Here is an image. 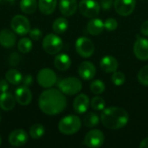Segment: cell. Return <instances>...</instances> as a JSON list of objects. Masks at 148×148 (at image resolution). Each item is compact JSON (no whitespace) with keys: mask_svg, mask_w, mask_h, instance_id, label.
Returning a JSON list of instances; mask_svg holds the SVG:
<instances>
[{"mask_svg":"<svg viewBox=\"0 0 148 148\" xmlns=\"http://www.w3.org/2000/svg\"><path fill=\"white\" fill-rule=\"evenodd\" d=\"M45 133L44 127L41 124H34L29 128V135L32 139L37 140L43 136Z\"/></svg>","mask_w":148,"mask_h":148,"instance_id":"f1b7e54d","label":"cell"},{"mask_svg":"<svg viewBox=\"0 0 148 148\" xmlns=\"http://www.w3.org/2000/svg\"><path fill=\"white\" fill-rule=\"evenodd\" d=\"M16 42V36L14 31L4 29L0 31V44L4 48H12Z\"/></svg>","mask_w":148,"mask_h":148,"instance_id":"ac0fdd59","label":"cell"},{"mask_svg":"<svg viewBox=\"0 0 148 148\" xmlns=\"http://www.w3.org/2000/svg\"><path fill=\"white\" fill-rule=\"evenodd\" d=\"M140 32L144 35V36H148V20L145 21L141 27H140Z\"/></svg>","mask_w":148,"mask_h":148,"instance_id":"ab89813d","label":"cell"},{"mask_svg":"<svg viewBox=\"0 0 148 148\" xmlns=\"http://www.w3.org/2000/svg\"><path fill=\"white\" fill-rule=\"evenodd\" d=\"M29 36L32 40L34 41H38L41 36H42V31L38 29V28H34V29H31L29 32Z\"/></svg>","mask_w":148,"mask_h":148,"instance_id":"e575fe53","label":"cell"},{"mask_svg":"<svg viewBox=\"0 0 148 148\" xmlns=\"http://www.w3.org/2000/svg\"><path fill=\"white\" fill-rule=\"evenodd\" d=\"M129 120L127 112L121 108L110 107L105 108L101 115V121L108 129L117 130L124 127Z\"/></svg>","mask_w":148,"mask_h":148,"instance_id":"7a4b0ae2","label":"cell"},{"mask_svg":"<svg viewBox=\"0 0 148 148\" xmlns=\"http://www.w3.org/2000/svg\"><path fill=\"white\" fill-rule=\"evenodd\" d=\"M140 148H148V138L144 139L141 143L140 144Z\"/></svg>","mask_w":148,"mask_h":148,"instance_id":"60d3db41","label":"cell"},{"mask_svg":"<svg viewBox=\"0 0 148 148\" xmlns=\"http://www.w3.org/2000/svg\"><path fill=\"white\" fill-rule=\"evenodd\" d=\"M54 65L60 71H66L71 66V59L67 54H59L54 60Z\"/></svg>","mask_w":148,"mask_h":148,"instance_id":"44dd1931","label":"cell"},{"mask_svg":"<svg viewBox=\"0 0 148 148\" xmlns=\"http://www.w3.org/2000/svg\"><path fill=\"white\" fill-rule=\"evenodd\" d=\"M105 136L99 129H93L89 131L84 138V144L90 148H97L101 147L104 143Z\"/></svg>","mask_w":148,"mask_h":148,"instance_id":"30bf717a","label":"cell"},{"mask_svg":"<svg viewBox=\"0 0 148 148\" xmlns=\"http://www.w3.org/2000/svg\"><path fill=\"white\" fill-rule=\"evenodd\" d=\"M90 90L95 95H101L105 91V84L101 80H95L90 84Z\"/></svg>","mask_w":148,"mask_h":148,"instance_id":"f546056e","label":"cell"},{"mask_svg":"<svg viewBox=\"0 0 148 148\" xmlns=\"http://www.w3.org/2000/svg\"><path fill=\"white\" fill-rule=\"evenodd\" d=\"M63 47L62 40L56 34H49L42 40V48L49 55L59 53Z\"/></svg>","mask_w":148,"mask_h":148,"instance_id":"5b68a950","label":"cell"},{"mask_svg":"<svg viewBox=\"0 0 148 148\" xmlns=\"http://www.w3.org/2000/svg\"><path fill=\"white\" fill-rule=\"evenodd\" d=\"M82 127L81 119L76 115H68L63 117L59 124V131L65 135H72L77 133Z\"/></svg>","mask_w":148,"mask_h":148,"instance_id":"3957f363","label":"cell"},{"mask_svg":"<svg viewBox=\"0 0 148 148\" xmlns=\"http://www.w3.org/2000/svg\"><path fill=\"white\" fill-rule=\"evenodd\" d=\"M58 88L64 95H74L82 90V84L76 77H67L59 82Z\"/></svg>","mask_w":148,"mask_h":148,"instance_id":"277c9868","label":"cell"},{"mask_svg":"<svg viewBox=\"0 0 148 148\" xmlns=\"http://www.w3.org/2000/svg\"><path fill=\"white\" fill-rule=\"evenodd\" d=\"M89 106V98L84 94H80L75 97L73 102V108L75 113L82 114L86 113Z\"/></svg>","mask_w":148,"mask_h":148,"instance_id":"2e32d148","label":"cell"},{"mask_svg":"<svg viewBox=\"0 0 148 148\" xmlns=\"http://www.w3.org/2000/svg\"><path fill=\"white\" fill-rule=\"evenodd\" d=\"M106 102L102 97L100 96H95L91 100V107L93 109L96 111H101L105 109Z\"/></svg>","mask_w":148,"mask_h":148,"instance_id":"4dcf8cb0","label":"cell"},{"mask_svg":"<svg viewBox=\"0 0 148 148\" xmlns=\"http://www.w3.org/2000/svg\"><path fill=\"white\" fill-rule=\"evenodd\" d=\"M5 79L12 85H19L23 81L22 74L16 69H10L5 74Z\"/></svg>","mask_w":148,"mask_h":148,"instance_id":"cb8c5ba5","label":"cell"},{"mask_svg":"<svg viewBox=\"0 0 148 148\" xmlns=\"http://www.w3.org/2000/svg\"><path fill=\"white\" fill-rule=\"evenodd\" d=\"M12 30L20 36H25L30 30V23L29 19L23 15H16L10 21Z\"/></svg>","mask_w":148,"mask_h":148,"instance_id":"8992f818","label":"cell"},{"mask_svg":"<svg viewBox=\"0 0 148 148\" xmlns=\"http://www.w3.org/2000/svg\"><path fill=\"white\" fill-rule=\"evenodd\" d=\"M101 69L107 73H114L118 69V62L112 56H103L100 61Z\"/></svg>","mask_w":148,"mask_h":148,"instance_id":"d6986e66","label":"cell"},{"mask_svg":"<svg viewBox=\"0 0 148 148\" xmlns=\"http://www.w3.org/2000/svg\"><path fill=\"white\" fill-rule=\"evenodd\" d=\"M38 106L47 115H56L62 113L67 106V99L59 89L47 88L39 96Z\"/></svg>","mask_w":148,"mask_h":148,"instance_id":"6da1fadb","label":"cell"},{"mask_svg":"<svg viewBox=\"0 0 148 148\" xmlns=\"http://www.w3.org/2000/svg\"><path fill=\"white\" fill-rule=\"evenodd\" d=\"M36 80H37L38 84L42 88H49L56 84L57 81V76H56V74L52 69H42L38 72Z\"/></svg>","mask_w":148,"mask_h":148,"instance_id":"9c48e42d","label":"cell"},{"mask_svg":"<svg viewBox=\"0 0 148 148\" xmlns=\"http://www.w3.org/2000/svg\"><path fill=\"white\" fill-rule=\"evenodd\" d=\"M20 58H21V57H20L16 53H13V54L10 56V59H9L10 64L11 66H16V65L19 63V62H20Z\"/></svg>","mask_w":148,"mask_h":148,"instance_id":"d590c367","label":"cell"},{"mask_svg":"<svg viewBox=\"0 0 148 148\" xmlns=\"http://www.w3.org/2000/svg\"><path fill=\"white\" fill-rule=\"evenodd\" d=\"M39 10L44 15L52 14L56 7L57 0H39L38 1Z\"/></svg>","mask_w":148,"mask_h":148,"instance_id":"603a6c76","label":"cell"},{"mask_svg":"<svg viewBox=\"0 0 148 148\" xmlns=\"http://www.w3.org/2000/svg\"><path fill=\"white\" fill-rule=\"evenodd\" d=\"M104 23L99 18H93L91 19L87 24V30L92 36H98L100 35L104 29Z\"/></svg>","mask_w":148,"mask_h":148,"instance_id":"7402d4cb","label":"cell"},{"mask_svg":"<svg viewBox=\"0 0 148 148\" xmlns=\"http://www.w3.org/2000/svg\"><path fill=\"white\" fill-rule=\"evenodd\" d=\"M78 9L76 0H60L59 10L61 13L65 16H70L74 15Z\"/></svg>","mask_w":148,"mask_h":148,"instance_id":"e0dca14e","label":"cell"},{"mask_svg":"<svg viewBox=\"0 0 148 148\" xmlns=\"http://www.w3.org/2000/svg\"><path fill=\"white\" fill-rule=\"evenodd\" d=\"M1 119H2V115H1V112H0V122H1Z\"/></svg>","mask_w":148,"mask_h":148,"instance_id":"7bdbcfd3","label":"cell"},{"mask_svg":"<svg viewBox=\"0 0 148 148\" xmlns=\"http://www.w3.org/2000/svg\"><path fill=\"white\" fill-rule=\"evenodd\" d=\"M28 141V134L23 129H16L9 135V143L13 147H22Z\"/></svg>","mask_w":148,"mask_h":148,"instance_id":"5bb4252c","label":"cell"},{"mask_svg":"<svg viewBox=\"0 0 148 148\" xmlns=\"http://www.w3.org/2000/svg\"><path fill=\"white\" fill-rule=\"evenodd\" d=\"M134 53L139 60H148V39L138 36L134 45Z\"/></svg>","mask_w":148,"mask_h":148,"instance_id":"7c38bea8","label":"cell"},{"mask_svg":"<svg viewBox=\"0 0 148 148\" xmlns=\"http://www.w3.org/2000/svg\"><path fill=\"white\" fill-rule=\"evenodd\" d=\"M75 49L79 56L84 58H88L94 54L95 45L89 38L82 36L79 37L75 42Z\"/></svg>","mask_w":148,"mask_h":148,"instance_id":"ba28073f","label":"cell"},{"mask_svg":"<svg viewBox=\"0 0 148 148\" xmlns=\"http://www.w3.org/2000/svg\"><path fill=\"white\" fill-rule=\"evenodd\" d=\"M95 72L96 69L95 65L90 62H83L78 68V74L80 77L86 81L93 79L95 75Z\"/></svg>","mask_w":148,"mask_h":148,"instance_id":"9a60e30c","label":"cell"},{"mask_svg":"<svg viewBox=\"0 0 148 148\" xmlns=\"http://www.w3.org/2000/svg\"><path fill=\"white\" fill-rule=\"evenodd\" d=\"M7 1H9V2H14L15 0H7Z\"/></svg>","mask_w":148,"mask_h":148,"instance_id":"ee69618b","label":"cell"},{"mask_svg":"<svg viewBox=\"0 0 148 148\" xmlns=\"http://www.w3.org/2000/svg\"><path fill=\"white\" fill-rule=\"evenodd\" d=\"M1 144H2V138H1V136H0V146H1Z\"/></svg>","mask_w":148,"mask_h":148,"instance_id":"b9f144b4","label":"cell"},{"mask_svg":"<svg viewBox=\"0 0 148 148\" xmlns=\"http://www.w3.org/2000/svg\"><path fill=\"white\" fill-rule=\"evenodd\" d=\"M1 1H2V0H0V2H1Z\"/></svg>","mask_w":148,"mask_h":148,"instance_id":"f6af8a7d","label":"cell"},{"mask_svg":"<svg viewBox=\"0 0 148 148\" xmlns=\"http://www.w3.org/2000/svg\"><path fill=\"white\" fill-rule=\"evenodd\" d=\"M118 27V23L114 18H108L105 23H104V28L108 30V31H114L117 29Z\"/></svg>","mask_w":148,"mask_h":148,"instance_id":"836d02e7","label":"cell"},{"mask_svg":"<svg viewBox=\"0 0 148 148\" xmlns=\"http://www.w3.org/2000/svg\"><path fill=\"white\" fill-rule=\"evenodd\" d=\"M78 8L80 13L88 18H94L100 13V4L95 0H82Z\"/></svg>","mask_w":148,"mask_h":148,"instance_id":"52a82bcc","label":"cell"},{"mask_svg":"<svg viewBox=\"0 0 148 148\" xmlns=\"http://www.w3.org/2000/svg\"><path fill=\"white\" fill-rule=\"evenodd\" d=\"M100 122V118L95 113H88L83 119V124L86 127L93 128Z\"/></svg>","mask_w":148,"mask_h":148,"instance_id":"4316f807","label":"cell"},{"mask_svg":"<svg viewBox=\"0 0 148 148\" xmlns=\"http://www.w3.org/2000/svg\"><path fill=\"white\" fill-rule=\"evenodd\" d=\"M114 3V0H101V6L104 10H109Z\"/></svg>","mask_w":148,"mask_h":148,"instance_id":"8d00e7d4","label":"cell"},{"mask_svg":"<svg viewBox=\"0 0 148 148\" xmlns=\"http://www.w3.org/2000/svg\"><path fill=\"white\" fill-rule=\"evenodd\" d=\"M126 82V76L124 75V73L121 72V71H115L113 73L112 75V82L115 85V86H121L125 83Z\"/></svg>","mask_w":148,"mask_h":148,"instance_id":"1f68e13d","label":"cell"},{"mask_svg":"<svg viewBox=\"0 0 148 148\" xmlns=\"http://www.w3.org/2000/svg\"><path fill=\"white\" fill-rule=\"evenodd\" d=\"M9 89V84L8 81L6 79H2L0 80V93L6 92Z\"/></svg>","mask_w":148,"mask_h":148,"instance_id":"f35d334b","label":"cell"},{"mask_svg":"<svg viewBox=\"0 0 148 148\" xmlns=\"http://www.w3.org/2000/svg\"><path fill=\"white\" fill-rule=\"evenodd\" d=\"M138 81L144 86H148V65L141 68L138 73Z\"/></svg>","mask_w":148,"mask_h":148,"instance_id":"d6a6232c","label":"cell"},{"mask_svg":"<svg viewBox=\"0 0 148 148\" xmlns=\"http://www.w3.org/2000/svg\"><path fill=\"white\" fill-rule=\"evenodd\" d=\"M33 82V77L30 75H25L24 77H23V81H22V83L23 86H26V87H29Z\"/></svg>","mask_w":148,"mask_h":148,"instance_id":"74e56055","label":"cell"},{"mask_svg":"<svg viewBox=\"0 0 148 148\" xmlns=\"http://www.w3.org/2000/svg\"><path fill=\"white\" fill-rule=\"evenodd\" d=\"M69 27V22L65 17L56 18L52 25V29L56 34H63Z\"/></svg>","mask_w":148,"mask_h":148,"instance_id":"d4e9b609","label":"cell"},{"mask_svg":"<svg viewBox=\"0 0 148 148\" xmlns=\"http://www.w3.org/2000/svg\"><path fill=\"white\" fill-rule=\"evenodd\" d=\"M16 98L9 92L0 94V108L4 111H10L16 106Z\"/></svg>","mask_w":148,"mask_h":148,"instance_id":"ffe728a7","label":"cell"},{"mask_svg":"<svg viewBox=\"0 0 148 148\" xmlns=\"http://www.w3.org/2000/svg\"><path fill=\"white\" fill-rule=\"evenodd\" d=\"M15 98L18 104L22 106H27L31 102L32 94L29 87L21 86L15 91Z\"/></svg>","mask_w":148,"mask_h":148,"instance_id":"4fadbf2b","label":"cell"},{"mask_svg":"<svg viewBox=\"0 0 148 148\" xmlns=\"http://www.w3.org/2000/svg\"><path fill=\"white\" fill-rule=\"evenodd\" d=\"M33 47L32 41L29 38L23 37L17 42V49L23 54H27L31 51Z\"/></svg>","mask_w":148,"mask_h":148,"instance_id":"83f0119b","label":"cell"},{"mask_svg":"<svg viewBox=\"0 0 148 148\" xmlns=\"http://www.w3.org/2000/svg\"><path fill=\"white\" fill-rule=\"evenodd\" d=\"M38 6L36 0H21L20 9L25 14H33Z\"/></svg>","mask_w":148,"mask_h":148,"instance_id":"484cf974","label":"cell"},{"mask_svg":"<svg viewBox=\"0 0 148 148\" xmlns=\"http://www.w3.org/2000/svg\"><path fill=\"white\" fill-rule=\"evenodd\" d=\"M135 5L136 0H114V10L122 16H127L132 14Z\"/></svg>","mask_w":148,"mask_h":148,"instance_id":"8fae6325","label":"cell"}]
</instances>
